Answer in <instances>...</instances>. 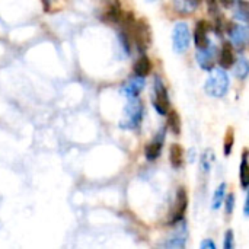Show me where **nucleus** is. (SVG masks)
Wrapping results in <instances>:
<instances>
[{
	"instance_id": "f257e3e1",
	"label": "nucleus",
	"mask_w": 249,
	"mask_h": 249,
	"mask_svg": "<svg viewBox=\"0 0 249 249\" xmlns=\"http://www.w3.org/2000/svg\"><path fill=\"white\" fill-rule=\"evenodd\" d=\"M206 93L213 98H223L229 90V77L225 69H212L206 85H204Z\"/></svg>"
},
{
	"instance_id": "f03ea898",
	"label": "nucleus",
	"mask_w": 249,
	"mask_h": 249,
	"mask_svg": "<svg viewBox=\"0 0 249 249\" xmlns=\"http://www.w3.org/2000/svg\"><path fill=\"white\" fill-rule=\"evenodd\" d=\"M143 117V104L139 98L128 99V104L124 107L123 118L120 121V127L125 130H133L139 127Z\"/></svg>"
},
{
	"instance_id": "7ed1b4c3",
	"label": "nucleus",
	"mask_w": 249,
	"mask_h": 249,
	"mask_svg": "<svg viewBox=\"0 0 249 249\" xmlns=\"http://www.w3.org/2000/svg\"><path fill=\"white\" fill-rule=\"evenodd\" d=\"M153 107L156 112L160 115H166L169 112V95L165 83L159 76L155 77L153 83Z\"/></svg>"
},
{
	"instance_id": "20e7f679",
	"label": "nucleus",
	"mask_w": 249,
	"mask_h": 249,
	"mask_svg": "<svg viewBox=\"0 0 249 249\" xmlns=\"http://www.w3.org/2000/svg\"><path fill=\"white\" fill-rule=\"evenodd\" d=\"M190 42H191V34H190L188 23L178 22L174 26V31H172V47H174V51L178 53V54L185 53L187 48L190 47Z\"/></svg>"
},
{
	"instance_id": "39448f33",
	"label": "nucleus",
	"mask_w": 249,
	"mask_h": 249,
	"mask_svg": "<svg viewBox=\"0 0 249 249\" xmlns=\"http://www.w3.org/2000/svg\"><path fill=\"white\" fill-rule=\"evenodd\" d=\"M187 207H188V196H187V190L182 187V188H178V191H177L175 204H174V209L171 213V225L179 223L184 219Z\"/></svg>"
},
{
	"instance_id": "423d86ee",
	"label": "nucleus",
	"mask_w": 249,
	"mask_h": 249,
	"mask_svg": "<svg viewBox=\"0 0 249 249\" xmlns=\"http://www.w3.org/2000/svg\"><path fill=\"white\" fill-rule=\"evenodd\" d=\"M226 31L232 39V42L238 47V48H244L249 42V31L248 28L242 26V25H236V23H228L226 25Z\"/></svg>"
},
{
	"instance_id": "0eeeda50",
	"label": "nucleus",
	"mask_w": 249,
	"mask_h": 249,
	"mask_svg": "<svg viewBox=\"0 0 249 249\" xmlns=\"http://www.w3.org/2000/svg\"><path fill=\"white\" fill-rule=\"evenodd\" d=\"M210 31H212L210 22H207L204 19L197 22L196 29H194V44H196V47L198 50L206 48L210 44V39H209V32Z\"/></svg>"
},
{
	"instance_id": "6e6552de",
	"label": "nucleus",
	"mask_w": 249,
	"mask_h": 249,
	"mask_svg": "<svg viewBox=\"0 0 249 249\" xmlns=\"http://www.w3.org/2000/svg\"><path fill=\"white\" fill-rule=\"evenodd\" d=\"M165 131H166V128H160L159 133L153 137V140L146 146L144 155H146L147 160H156L160 156V152H162V147L165 143Z\"/></svg>"
},
{
	"instance_id": "1a4fd4ad",
	"label": "nucleus",
	"mask_w": 249,
	"mask_h": 249,
	"mask_svg": "<svg viewBox=\"0 0 249 249\" xmlns=\"http://www.w3.org/2000/svg\"><path fill=\"white\" fill-rule=\"evenodd\" d=\"M216 54H217V48L212 44H209L206 48L198 50L197 53V61L198 66L204 70H212L214 66V60H216Z\"/></svg>"
},
{
	"instance_id": "9d476101",
	"label": "nucleus",
	"mask_w": 249,
	"mask_h": 249,
	"mask_svg": "<svg viewBox=\"0 0 249 249\" xmlns=\"http://www.w3.org/2000/svg\"><path fill=\"white\" fill-rule=\"evenodd\" d=\"M144 88V77H140V76H134L133 79H130L121 89L123 95L128 99L131 98H137L140 95V92L143 90Z\"/></svg>"
},
{
	"instance_id": "9b49d317",
	"label": "nucleus",
	"mask_w": 249,
	"mask_h": 249,
	"mask_svg": "<svg viewBox=\"0 0 249 249\" xmlns=\"http://www.w3.org/2000/svg\"><path fill=\"white\" fill-rule=\"evenodd\" d=\"M235 51H233V45L228 41L223 42L222 45V51H220V58L219 63L222 66V69H231L235 64Z\"/></svg>"
},
{
	"instance_id": "f8f14e48",
	"label": "nucleus",
	"mask_w": 249,
	"mask_h": 249,
	"mask_svg": "<svg viewBox=\"0 0 249 249\" xmlns=\"http://www.w3.org/2000/svg\"><path fill=\"white\" fill-rule=\"evenodd\" d=\"M134 74L140 76V77H146L147 74H150L152 71V61L147 55H142L133 66Z\"/></svg>"
},
{
	"instance_id": "ddd939ff",
	"label": "nucleus",
	"mask_w": 249,
	"mask_h": 249,
	"mask_svg": "<svg viewBox=\"0 0 249 249\" xmlns=\"http://www.w3.org/2000/svg\"><path fill=\"white\" fill-rule=\"evenodd\" d=\"M239 178H241V185L242 188H249V160H248V150H244L242 160L239 165Z\"/></svg>"
},
{
	"instance_id": "4468645a",
	"label": "nucleus",
	"mask_w": 249,
	"mask_h": 249,
	"mask_svg": "<svg viewBox=\"0 0 249 249\" xmlns=\"http://www.w3.org/2000/svg\"><path fill=\"white\" fill-rule=\"evenodd\" d=\"M169 159H171V165L178 169L182 166V162H184V150L182 147L178 144V143H174L171 146V150H169Z\"/></svg>"
},
{
	"instance_id": "2eb2a0df",
	"label": "nucleus",
	"mask_w": 249,
	"mask_h": 249,
	"mask_svg": "<svg viewBox=\"0 0 249 249\" xmlns=\"http://www.w3.org/2000/svg\"><path fill=\"white\" fill-rule=\"evenodd\" d=\"M166 115H168V128H169L175 136H179V133H181V118H179L178 112L172 109V111H169Z\"/></svg>"
},
{
	"instance_id": "dca6fc26",
	"label": "nucleus",
	"mask_w": 249,
	"mask_h": 249,
	"mask_svg": "<svg viewBox=\"0 0 249 249\" xmlns=\"http://www.w3.org/2000/svg\"><path fill=\"white\" fill-rule=\"evenodd\" d=\"M233 144H235V130H233V127H228L225 140H223V153L226 158L232 153Z\"/></svg>"
},
{
	"instance_id": "f3484780",
	"label": "nucleus",
	"mask_w": 249,
	"mask_h": 249,
	"mask_svg": "<svg viewBox=\"0 0 249 249\" xmlns=\"http://www.w3.org/2000/svg\"><path fill=\"white\" fill-rule=\"evenodd\" d=\"M225 191H226V184L222 182L213 194V200H212V209L213 210H219L222 207L223 200H225Z\"/></svg>"
},
{
	"instance_id": "a211bd4d",
	"label": "nucleus",
	"mask_w": 249,
	"mask_h": 249,
	"mask_svg": "<svg viewBox=\"0 0 249 249\" xmlns=\"http://www.w3.org/2000/svg\"><path fill=\"white\" fill-rule=\"evenodd\" d=\"M235 74L238 79H245L249 74V63L245 57H239L238 61H235Z\"/></svg>"
},
{
	"instance_id": "6ab92c4d",
	"label": "nucleus",
	"mask_w": 249,
	"mask_h": 249,
	"mask_svg": "<svg viewBox=\"0 0 249 249\" xmlns=\"http://www.w3.org/2000/svg\"><path fill=\"white\" fill-rule=\"evenodd\" d=\"M185 236H187V232H185V229L182 231V233H181V231L168 242V247L169 248H184L185 247Z\"/></svg>"
},
{
	"instance_id": "aec40b11",
	"label": "nucleus",
	"mask_w": 249,
	"mask_h": 249,
	"mask_svg": "<svg viewBox=\"0 0 249 249\" xmlns=\"http://www.w3.org/2000/svg\"><path fill=\"white\" fill-rule=\"evenodd\" d=\"M174 6L181 13H191L193 10H196V7L190 0H174Z\"/></svg>"
},
{
	"instance_id": "412c9836",
	"label": "nucleus",
	"mask_w": 249,
	"mask_h": 249,
	"mask_svg": "<svg viewBox=\"0 0 249 249\" xmlns=\"http://www.w3.org/2000/svg\"><path fill=\"white\" fill-rule=\"evenodd\" d=\"M236 18L242 20H249V4L244 0L238 1V9H236Z\"/></svg>"
},
{
	"instance_id": "4be33fe9",
	"label": "nucleus",
	"mask_w": 249,
	"mask_h": 249,
	"mask_svg": "<svg viewBox=\"0 0 249 249\" xmlns=\"http://www.w3.org/2000/svg\"><path fill=\"white\" fill-rule=\"evenodd\" d=\"M235 247L233 244V231L229 229L226 233H225V242H223V248L225 249H232Z\"/></svg>"
},
{
	"instance_id": "5701e85b",
	"label": "nucleus",
	"mask_w": 249,
	"mask_h": 249,
	"mask_svg": "<svg viewBox=\"0 0 249 249\" xmlns=\"http://www.w3.org/2000/svg\"><path fill=\"white\" fill-rule=\"evenodd\" d=\"M233 207H235V196L233 194H228V198H226V214H232L233 213Z\"/></svg>"
},
{
	"instance_id": "b1692460",
	"label": "nucleus",
	"mask_w": 249,
	"mask_h": 249,
	"mask_svg": "<svg viewBox=\"0 0 249 249\" xmlns=\"http://www.w3.org/2000/svg\"><path fill=\"white\" fill-rule=\"evenodd\" d=\"M201 249H216V245L213 244L212 239H206L201 242Z\"/></svg>"
},
{
	"instance_id": "393cba45",
	"label": "nucleus",
	"mask_w": 249,
	"mask_h": 249,
	"mask_svg": "<svg viewBox=\"0 0 249 249\" xmlns=\"http://www.w3.org/2000/svg\"><path fill=\"white\" fill-rule=\"evenodd\" d=\"M244 214L249 217V191L248 196H247V200H245V206H244Z\"/></svg>"
},
{
	"instance_id": "a878e982",
	"label": "nucleus",
	"mask_w": 249,
	"mask_h": 249,
	"mask_svg": "<svg viewBox=\"0 0 249 249\" xmlns=\"http://www.w3.org/2000/svg\"><path fill=\"white\" fill-rule=\"evenodd\" d=\"M235 1H236V0H220V3H222L225 7H232Z\"/></svg>"
},
{
	"instance_id": "bb28decb",
	"label": "nucleus",
	"mask_w": 249,
	"mask_h": 249,
	"mask_svg": "<svg viewBox=\"0 0 249 249\" xmlns=\"http://www.w3.org/2000/svg\"><path fill=\"white\" fill-rule=\"evenodd\" d=\"M147 1H153V0H147Z\"/></svg>"
}]
</instances>
